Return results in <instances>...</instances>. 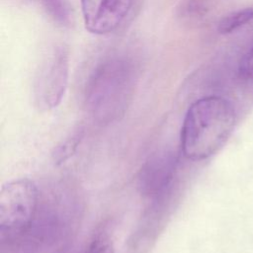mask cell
<instances>
[{"label": "cell", "mask_w": 253, "mask_h": 253, "mask_svg": "<svg viewBox=\"0 0 253 253\" xmlns=\"http://www.w3.org/2000/svg\"><path fill=\"white\" fill-rule=\"evenodd\" d=\"M85 253H114L110 241L103 236L96 237Z\"/></svg>", "instance_id": "8fae6325"}, {"label": "cell", "mask_w": 253, "mask_h": 253, "mask_svg": "<svg viewBox=\"0 0 253 253\" xmlns=\"http://www.w3.org/2000/svg\"><path fill=\"white\" fill-rule=\"evenodd\" d=\"M236 121L232 104L220 96H206L187 110L181 128V149L193 161L213 155L230 136Z\"/></svg>", "instance_id": "6da1fadb"}, {"label": "cell", "mask_w": 253, "mask_h": 253, "mask_svg": "<svg viewBox=\"0 0 253 253\" xmlns=\"http://www.w3.org/2000/svg\"><path fill=\"white\" fill-rule=\"evenodd\" d=\"M69 74L68 52L63 46H57L42 66L35 94L40 107L49 110L56 108L67 88Z\"/></svg>", "instance_id": "277c9868"}, {"label": "cell", "mask_w": 253, "mask_h": 253, "mask_svg": "<svg viewBox=\"0 0 253 253\" xmlns=\"http://www.w3.org/2000/svg\"><path fill=\"white\" fill-rule=\"evenodd\" d=\"M134 62L125 55H112L92 71L86 86L85 102L98 123L109 124L126 110L135 87Z\"/></svg>", "instance_id": "7a4b0ae2"}, {"label": "cell", "mask_w": 253, "mask_h": 253, "mask_svg": "<svg viewBox=\"0 0 253 253\" xmlns=\"http://www.w3.org/2000/svg\"><path fill=\"white\" fill-rule=\"evenodd\" d=\"M37 186L29 179L3 185L0 192V242L2 251L14 253L34 228L41 211Z\"/></svg>", "instance_id": "3957f363"}, {"label": "cell", "mask_w": 253, "mask_h": 253, "mask_svg": "<svg viewBox=\"0 0 253 253\" xmlns=\"http://www.w3.org/2000/svg\"><path fill=\"white\" fill-rule=\"evenodd\" d=\"M253 20V8H244L231 12L221 18L217 24V31L222 35L230 34Z\"/></svg>", "instance_id": "ba28073f"}, {"label": "cell", "mask_w": 253, "mask_h": 253, "mask_svg": "<svg viewBox=\"0 0 253 253\" xmlns=\"http://www.w3.org/2000/svg\"><path fill=\"white\" fill-rule=\"evenodd\" d=\"M238 77L245 88L253 93V47L241 58L238 66Z\"/></svg>", "instance_id": "30bf717a"}, {"label": "cell", "mask_w": 253, "mask_h": 253, "mask_svg": "<svg viewBox=\"0 0 253 253\" xmlns=\"http://www.w3.org/2000/svg\"><path fill=\"white\" fill-rule=\"evenodd\" d=\"M47 15L57 24L68 26L71 21V14L65 0H37Z\"/></svg>", "instance_id": "9c48e42d"}, {"label": "cell", "mask_w": 253, "mask_h": 253, "mask_svg": "<svg viewBox=\"0 0 253 253\" xmlns=\"http://www.w3.org/2000/svg\"><path fill=\"white\" fill-rule=\"evenodd\" d=\"M85 28L95 35L114 32L131 10L133 0H80Z\"/></svg>", "instance_id": "5b68a950"}, {"label": "cell", "mask_w": 253, "mask_h": 253, "mask_svg": "<svg viewBox=\"0 0 253 253\" xmlns=\"http://www.w3.org/2000/svg\"><path fill=\"white\" fill-rule=\"evenodd\" d=\"M78 138H79V136L76 135V136L72 137L71 140L66 141L62 146L58 147L57 153L55 154L57 161H59V162L64 161L65 159H67L70 156V154L72 155V153L74 152V149L76 148V145L78 144Z\"/></svg>", "instance_id": "7c38bea8"}, {"label": "cell", "mask_w": 253, "mask_h": 253, "mask_svg": "<svg viewBox=\"0 0 253 253\" xmlns=\"http://www.w3.org/2000/svg\"><path fill=\"white\" fill-rule=\"evenodd\" d=\"M177 155L170 150L152 154L137 175V188L144 197L157 199L171 184L177 168Z\"/></svg>", "instance_id": "8992f818"}, {"label": "cell", "mask_w": 253, "mask_h": 253, "mask_svg": "<svg viewBox=\"0 0 253 253\" xmlns=\"http://www.w3.org/2000/svg\"><path fill=\"white\" fill-rule=\"evenodd\" d=\"M216 0H181L178 6L179 18L186 22L204 19L213 8Z\"/></svg>", "instance_id": "52a82bcc"}]
</instances>
